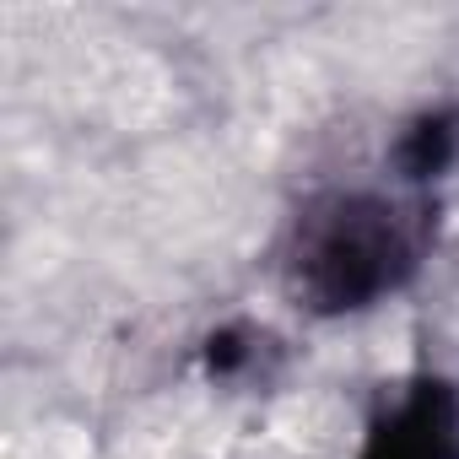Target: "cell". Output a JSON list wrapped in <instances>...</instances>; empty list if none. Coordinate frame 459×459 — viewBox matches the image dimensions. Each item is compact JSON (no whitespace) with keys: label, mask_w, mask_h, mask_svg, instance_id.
<instances>
[{"label":"cell","mask_w":459,"mask_h":459,"mask_svg":"<svg viewBox=\"0 0 459 459\" xmlns=\"http://www.w3.org/2000/svg\"><path fill=\"white\" fill-rule=\"evenodd\" d=\"M432 244V195L394 178L325 184L281 233V287L314 319H351L400 298Z\"/></svg>","instance_id":"cell-1"},{"label":"cell","mask_w":459,"mask_h":459,"mask_svg":"<svg viewBox=\"0 0 459 459\" xmlns=\"http://www.w3.org/2000/svg\"><path fill=\"white\" fill-rule=\"evenodd\" d=\"M351 459H459V384L437 373L405 378L368 416Z\"/></svg>","instance_id":"cell-2"},{"label":"cell","mask_w":459,"mask_h":459,"mask_svg":"<svg viewBox=\"0 0 459 459\" xmlns=\"http://www.w3.org/2000/svg\"><path fill=\"white\" fill-rule=\"evenodd\" d=\"M459 162V108L437 103L421 108L416 119H405V130L394 135V157H389V178L405 189L432 195V184Z\"/></svg>","instance_id":"cell-3"}]
</instances>
